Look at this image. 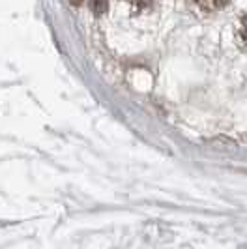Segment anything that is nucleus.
<instances>
[{
    "label": "nucleus",
    "mask_w": 247,
    "mask_h": 249,
    "mask_svg": "<svg viewBox=\"0 0 247 249\" xmlns=\"http://www.w3.org/2000/svg\"><path fill=\"white\" fill-rule=\"evenodd\" d=\"M193 2L202 12H217L229 4V0H193Z\"/></svg>",
    "instance_id": "nucleus-1"
},
{
    "label": "nucleus",
    "mask_w": 247,
    "mask_h": 249,
    "mask_svg": "<svg viewBox=\"0 0 247 249\" xmlns=\"http://www.w3.org/2000/svg\"><path fill=\"white\" fill-rule=\"evenodd\" d=\"M236 37L240 41V45L247 49V15L240 19V25H238V30H236Z\"/></svg>",
    "instance_id": "nucleus-2"
},
{
    "label": "nucleus",
    "mask_w": 247,
    "mask_h": 249,
    "mask_svg": "<svg viewBox=\"0 0 247 249\" xmlns=\"http://www.w3.org/2000/svg\"><path fill=\"white\" fill-rule=\"evenodd\" d=\"M90 8L96 15H101L107 8V0H90Z\"/></svg>",
    "instance_id": "nucleus-3"
},
{
    "label": "nucleus",
    "mask_w": 247,
    "mask_h": 249,
    "mask_svg": "<svg viewBox=\"0 0 247 249\" xmlns=\"http://www.w3.org/2000/svg\"><path fill=\"white\" fill-rule=\"evenodd\" d=\"M70 2H71V4H73V6H81V4H83V2H85V0H70Z\"/></svg>",
    "instance_id": "nucleus-4"
}]
</instances>
